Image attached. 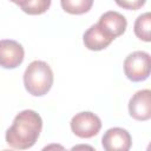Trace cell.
<instances>
[{"label":"cell","mask_w":151,"mask_h":151,"mask_svg":"<svg viewBox=\"0 0 151 151\" xmlns=\"http://www.w3.org/2000/svg\"><path fill=\"white\" fill-rule=\"evenodd\" d=\"M42 119L33 110H24L19 112L6 131L7 144L18 150H26L32 147L41 132Z\"/></svg>","instance_id":"1"},{"label":"cell","mask_w":151,"mask_h":151,"mask_svg":"<svg viewBox=\"0 0 151 151\" xmlns=\"http://www.w3.org/2000/svg\"><path fill=\"white\" fill-rule=\"evenodd\" d=\"M24 85L29 94L45 96L53 85V72L50 65L42 60L32 61L25 70Z\"/></svg>","instance_id":"2"},{"label":"cell","mask_w":151,"mask_h":151,"mask_svg":"<svg viewBox=\"0 0 151 151\" xmlns=\"http://www.w3.org/2000/svg\"><path fill=\"white\" fill-rule=\"evenodd\" d=\"M124 73L131 81H144L151 74V55L144 51H134L124 60Z\"/></svg>","instance_id":"3"},{"label":"cell","mask_w":151,"mask_h":151,"mask_svg":"<svg viewBox=\"0 0 151 151\" xmlns=\"http://www.w3.org/2000/svg\"><path fill=\"white\" fill-rule=\"evenodd\" d=\"M71 130L79 138H92L101 129L100 118L90 111L79 112L71 119Z\"/></svg>","instance_id":"4"},{"label":"cell","mask_w":151,"mask_h":151,"mask_svg":"<svg viewBox=\"0 0 151 151\" xmlns=\"http://www.w3.org/2000/svg\"><path fill=\"white\" fill-rule=\"evenodd\" d=\"M25 51L21 44L11 39L0 41V64L4 68H15L24 61Z\"/></svg>","instance_id":"5"},{"label":"cell","mask_w":151,"mask_h":151,"mask_svg":"<svg viewBox=\"0 0 151 151\" xmlns=\"http://www.w3.org/2000/svg\"><path fill=\"white\" fill-rule=\"evenodd\" d=\"M130 116L139 122L151 119V90L137 91L129 101Z\"/></svg>","instance_id":"6"},{"label":"cell","mask_w":151,"mask_h":151,"mask_svg":"<svg viewBox=\"0 0 151 151\" xmlns=\"http://www.w3.org/2000/svg\"><path fill=\"white\" fill-rule=\"evenodd\" d=\"M101 145L106 151H127L132 145V138L125 129L111 127L104 133Z\"/></svg>","instance_id":"7"},{"label":"cell","mask_w":151,"mask_h":151,"mask_svg":"<svg viewBox=\"0 0 151 151\" xmlns=\"http://www.w3.org/2000/svg\"><path fill=\"white\" fill-rule=\"evenodd\" d=\"M98 25L107 35L116 39L117 37L122 35L125 32L127 21L123 14L116 11H107L100 15Z\"/></svg>","instance_id":"8"},{"label":"cell","mask_w":151,"mask_h":151,"mask_svg":"<svg viewBox=\"0 0 151 151\" xmlns=\"http://www.w3.org/2000/svg\"><path fill=\"white\" fill-rule=\"evenodd\" d=\"M113 40H114L113 38L107 35L101 29L98 22L92 25L90 28H87V31L83 35V41L85 47L91 51H101L106 48Z\"/></svg>","instance_id":"9"},{"label":"cell","mask_w":151,"mask_h":151,"mask_svg":"<svg viewBox=\"0 0 151 151\" xmlns=\"http://www.w3.org/2000/svg\"><path fill=\"white\" fill-rule=\"evenodd\" d=\"M133 32L138 39L151 42V12L143 13L136 19Z\"/></svg>","instance_id":"10"},{"label":"cell","mask_w":151,"mask_h":151,"mask_svg":"<svg viewBox=\"0 0 151 151\" xmlns=\"http://www.w3.org/2000/svg\"><path fill=\"white\" fill-rule=\"evenodd\" d=\"M60 5L65 12L79 15L87 13L91 9L93 0H60Z\"/></svg>","instance_id":"11"},{"label":"cell","mask_w":151,"mask_h":151,"mask_svg":"<svg viewBox=\"0 0 151 151\" xmlns=\"http://www.w3.org/2000/svg\"><path fill=\"white\" fill-rule=\"evenodd\" d=\"M114 1L119 7L130 11H137L142 8L146 2V0H114Z\"/></svg>","instance_id":"12"},{"label":"cell","mask_w":151,"mask_h":151,"mask_svg":"<svg viewBox=\"0 0 151 151\" xmlns=\"http://www.w3.org/2000/svg\"><path fill=\"white\" fill-rule=\"evenodd\" d=\"M9 1H12L13 4H15V5H18L20 8H21V11L22 12H26V9L31 6V4L33 2V0H9Z\"/></svg>","instance_id":"13"},{"label":"cell","mask_w":151,"mask_h":151,"mask_svg":"<svg viewBox=\"0 0 151 151\" xmlns=\"http://www.w3.org/2000/svg\"><path fill=\"white\" fill-rule=\"evenodd\" d=\"M147 151H151V143L147 145Z\"/></svg>","instance_id":"14"}]
</instances>
